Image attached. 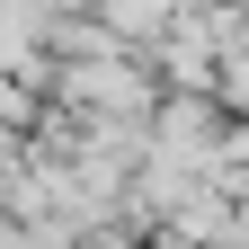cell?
Segmentation results:
<instances>
[{
  "label": "cell",
  "instance_id": "obj_1",
  "mask_svg": "<svg viewBox=\"0 0 249 249\" xmlns=\"http://www.w3.org/2000/svg\"><path fill=\"white\" fill-rule=\"evenodd\" d=\"M62 98L71 107H107V116H151V80L134 71V62H116V45L107 53H71V71H62Z\"/></svg>",
  "mask_w": 249,
  "mask_h": 249
},
{
  "label": "cell",
  "instance_id": "obj_2",
  "mask_svg": "<svg viewBox=\"0 0 249 249\" xmlns=\"http://www.w3.org/2000/svg\"><path fill=\"white\" fill-rule=\"evenodd\" d=\"M169 18H178V0H98V27H107L116 45H124V36H134V45H151Z\"/></svg>",
  "mask_w": 249,
  "mask_h": 249
},
{
  "label": "cell",
  "instance_id": "obj_3",
  "mask_svg": "<svg viewBox=\"0 0 249 249\" xmlns=\"http://www.w3.org/2000/svg\"><path fill=\"white\" fill-rule=\"evenodd\" d=\"M213 80H223V98L249 116V53H223V62H213Z\"/></svg>",
  "mask_w": 249,
  "mask_h": 249
}]
</instances>
